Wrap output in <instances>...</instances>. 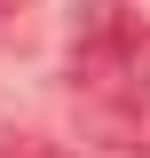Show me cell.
Instances as JSON below:
<instances>
[{
  "label": "cell",
  "mask_w": 150,
  "mask_h": 158,
  "mask_svg": "<svg viewBox=\"0 0 150 158\" xmlns=\"http://www.w3.org/2000/svg\"><path fill=\"white\" fill-rule=\"evenodd\" d=\"M87 127H95V142H111V150H127V158H150V79L134 71L127 87L95 95Z\"/></svg>",
  "instance_id": "6da1fadb"
},
{
  "label": "cell",
  "mask_w": 150,
  "mask_h": 158,
  "mask_svg": "<svg viewBox=\"0 0 150 158\" xmlns=\"http://www.w3.org/2000/svg\"><path fill=\"white\" fill-rule=\"evenodd\" d=\"M24 16V0H0V32H8V24H16Z\"/></svg>",
  "instance_id": "7a4b0ae2"
},
{
  "label": "cell",
  "mask_w": 150,
  "mask_h": 158,
  "mask_svg": "<svg viewBox=\"0 0 150 158\" xmlns=\"http://www.w3.org/2000/svg\"><path fill=\"white\" fill-rule=\"evenodd\" d=\"M142 56H150V40H142Z\"/></svg>",
  "instance_id": "3957f363"
}]
</instances>
